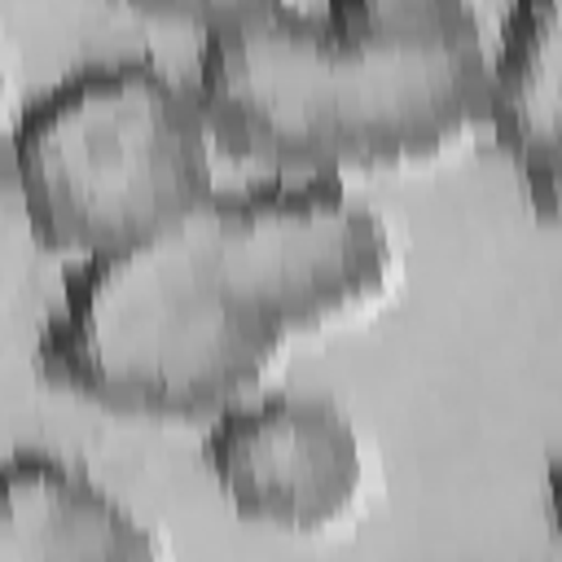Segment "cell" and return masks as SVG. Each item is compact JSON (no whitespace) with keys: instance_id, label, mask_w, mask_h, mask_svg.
Returning a JSON list of instances; mask_svg holds the SVG:
<instances>
[{"instance_id":"1","label":"cell","mask_w":562,"mask_h":562,"mask_svg":"<svg viewBox=\"0 0 562 562\" xmlns=\"http://www.w3.org/2000/svg\"><path fill=\"white\" fill-rule=\"evenodd\" d=\"M382 268L386 233L338 176L211 189L176 224L75 259L35 356L119 413H211L290 329L356 303Z\"/></svg>"},{"instance_id":"2","label":"cell","mask_w":562,"mask_h":562,"mask_svg":"<svg viewBox=\"0 0 562 562\" xmlns=\"http://www.w3.org/2000/svg\"><path fill=\"white\" fill-rule=\"evenodd\" d=\"M483 40L378 44L272 4L202 31L193 97L233 154L334 176L435 149L487 114Z\"/></svg>"},{"instance_id":"3","label":"cell","mask_w":562,"mask_h":562,"mask_svg":"<svg viewBox=\"0 0 562 562\" xmlns=\"http://www.w3.org/2000/svg\"><path fill=\"white\" fill-rule=\"evenodd\" d=\"M193 83L149 57L88 61L40 88L13 123V180L31 233L75 259L140 241L215 184Z\"/></svg>"},{"instance_id":"4","label":"cell","mask_w":562,"mask_h":562,"mask_svg":"<svg viewBox=\"0 0 562 562\" xmlns=\"http://www.w3.org/2000/svg\"><path fill=\"white\" fill-rule=\"evenodd\" d=\"M224 501L255 522L316 531L360 487V439L342 408L321 395L268 391L228 400L202 439Z\"/></svg>"},{"instance_id":"5","label":"cell","mask_w":562,"mask_h":562,"mask_svg":"<svg viewBox=\"0 0 562 562\" xmlns=\"http://www.w3.org/2000/svg\"><path fill=\"white\" fill-rule=\"evenodd\" d=\"M487 119L536 211L562 215V0H509Z\"/></svg>"},{"instance_id":"6","label":"cell","mask_w":562,"mask_h":562,"mask_svg":"<svg viewBox=\"0 0 562 562\" xmlns=\"http://www.w3.org/2000/svg\"><path fill=\"white\" fill-rule=\"evenodd\" d=\"M154 553L149 531L79 465L22 448L4 465L0 562H132Z\"/></svg>"},{"instance_id":"7","label":"cell","mask_w":562,"mask_h":562,"mask_svg":"<svg viewBox=\"0 0 562 562\" xmlns=\"http://www.w3.org/2000/svg\"><path fill=\"white\" fill-rule=\"evenodd\" d=\"M325 18L378 44H448L479 35L470 0H325Z\"/></svg>"},{"instance_id":"8","label":"cell","mask_w":562,"mask_h":562,"mask_svg":"<svg viewBox=\"0 0 562 562\" xmlns=\"http://www.w3.org/2000/svg\"><path fill=\"white\" fill-rule=\"evenodd\" d=\"M136 9H149V13H162V18H184V22H198L202 31H215V26H228V22H241V18H255L281 0H132Z\"/></svg>"},{"instance_id":"9","label":"cell","mask_w":562,"mask_h":562,"mask_svg":"<svg viewBox=\"0 0 562 562\" xmlns=\"http://www.w3.org/2000/svg\"><path fill=\"white\" fill-rule=\"evenodd\" d=\"M549 522H553V531L562 540V457H558V465L549 474Z\"/></svg>"}]
</instances>
